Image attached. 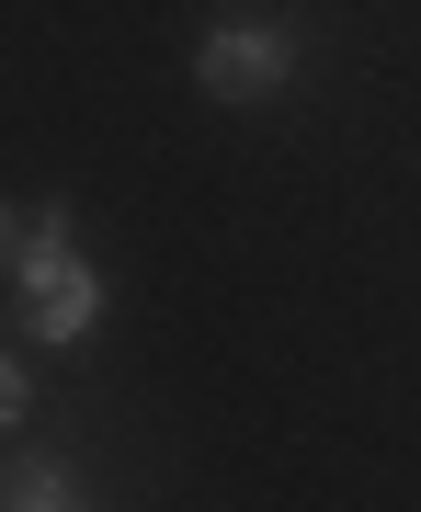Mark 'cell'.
<instances>
[{
    "instance_id": "1",
    "label": "cell",
    "mask_w": 421,
    "mask_h": 512,
    "mask_svg": "<svg viewBox=\"0 0 421 512\" xmlns=\"http://www.w3.org/2000/svg\"><path fill=\"white\" fill-rule=\"evenodd\" d=\"M12 285H23V308H35V342H92V319H103V274L92 262H80V239H69V217H46L12 239Z\"/></svg>"
},
{
    "instance_id": "2",
    "label": "cell",
    "mask_w": 421,
    "mask_h": 512,
    "mask_svg": "<svg viewBox=\"0 0 421 512\" xmlns=\"http://www.w3.org/2000/svg\"><path fill=\"white\" fill-rule=\"evenodd\" d=\"M194 80H205L217 103H262V92L296 80V35H285V23H217L205 57H194Z\"/></svg>"
},
{
    "instance_id": "3",
    "label": "cell",
    "mask_w": 421,
    "mask_h": 512,
    "mask_svg": "<svg viewBox=\"0 0 421 512\" xmlns=\"http://www.w3.org/2000/svg\"><path fill=\"white\" fill-rule=\"evenodd\" d=\"M0 512H80V490L57 467H12V490H0Z\"/></svg>"
},
{
    "instance_id": "4",
    "label": "cell",
    "mask_w": 421,
    "mask_h": 512,
    "mask_svg": "<svg viewBox=\"0 0 421 512\" xmlns=\"http://www.w3.org/2000/svg\"><path fill=\"white\" fill-rule=\"evenodd\" d=\"M23 410H35V376H23V365H12V353H0V433H12V421H23Z\"/></svg>"
},
{
    "instance_id": "5",
    "label": "cell",
    "mask_w": 421,
    "mask_h": 512,
    "mask_svg": "<svg viewBox=\"0 0 421 512\" xmlns=\"http://www.w3.org/2000/svg\"><path fill=\"white\" fill-rule=\"evenodd\" d=\"M12 239H23V228H12V217H0V251H12Z\"/></svg>"
}]
</instances>
